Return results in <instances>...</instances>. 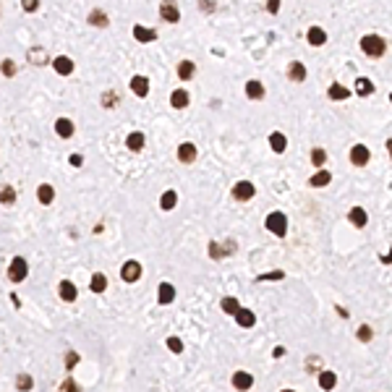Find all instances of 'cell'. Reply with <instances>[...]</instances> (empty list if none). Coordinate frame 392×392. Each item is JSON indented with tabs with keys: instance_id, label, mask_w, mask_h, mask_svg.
I'll return each instance as SVG.
<instances>
[{
	"instance_id": "d6a6232c",
	"label": "cell",
	"mask_w": 392,
	"mask_h": 392,
	"mask_svg": "<svg viewBox=\"0 0 392 392\" xmlns=\"http://www.w3.org/2000/svg\"><path fill=\"white\" fill-rule=\"evenodd\" d=\"M89 288H92L94 293H102V290L107 288V277L102 275V272H97V275L92 277V282H89Z\"/></svg>"
},
{
	"instance_id": "c3c4849f",
	"label": "cell",
	"mask_w": 392,
	"mask_h": 392,
	"mask_svg": "<svg viewBox=\"0 0 392 392\" xmlns=\"http://www.w3.org/2000/svg\"><path fill=\"white\" fill-rule=\"evenodd\" d=\"M81 162H84V160H81V154H71V165H81Z\"/></svg>"
},
{
	"instance_id": "e575fe53",
	"label": "cell",
	"mask_w": 392,
	"mask_h": 392,
	"mask_svg": "<svg viewBox=\"0 0 392 392\" xmlns=\"http://www.w3.org/2000/svg\"><path fill=\"white\" fill-rule=\"evenodd\" d=\"M194 71H196V68H194V63H191V60H183V63L178 66V76L183 79V81H188L191 76H194Z\"/></svg>"
},
{
	"instance_id": "7c38bea8",
	"label": "cell",
	"mask_w": 392,
	"mask_h": 392,
	"mask_svg": "<svg viewBox=\"0 0 392 392\" xmlns=\"http://www.w3.org/2000/svg\"><path fill=\"white\" fill-rule=\"evenodd\" d=\"M178 160L186 162V165H188V162H194L196 160V147H194V144H188V141L180 144V147H178Z\"/></svg>"
},
{
	"instance_id": "d590c367",
	"label": "cell",
	"mask_w": 392,
	"mask_h": 392,
	"mask_svg": "<svg viewBox=\"0 0 392 392\" xmlns=\"http://www.w3.org/2000/svg\"><path fill=\"white\" fill-rule=\"evenodd\" d=\"M118 102H121V94H118V92H105L102 94V105L107 107V110H113Z\"/></svg>"
},
{
	"instance_id": "681fc988",
	"label": "cell",
	"mask_w": 392,
	"mask_h": 392,
	"mask_svg": "<svg viewBox=\"0 0 392 392\" xmlns=\"http://www.w3.org/2000/svg\"><path fill=\"white\" fill-rule=\"evenodd\" d=\"M382 261H385V264H387V261H392V249L385 254V257H382Z\"/></svg>"
},
{
	"instance_id": "83f0119b",
	"label": "cell",
	"mask_w": 392,
	"mask_h": 392,
	"mask_svg": "<svg viewBox=\"0 0 392 392\" xmlns=\"http://www.w3.org/2000/svg\"><path fill=\"white\" fill-rule=\"evenodd\" d=\"M175 204H178V194H175V191H165V194L160 196V207L165 209V212H168V209H173Z\"/></svg>"
},
{
	"instance_id": "7a4b0ae2",
	"label": "cell",
	"mask_w": 392,
	"mask_h": 392,
	"mask_svg": "<svg viewBox=\"0 0 392 392\" xmlns=\"http://www.w3.org/2000/svg\"><path fill=\"white\" fill-rule=\"evenodd\" d=\"M264 225H267V230L275 233V235H285L288 233V217L282 212H269L267 220H264Z\"/></svg>"
},
{
	"instance_id": "60d3db41",
	"label": "cell",
	"mask_w": 392,
	"mask_h": 392,
	"mask_svg": "<svg viewBox=\"0 0 392 392\" xmlns=\"http://www.w3.org/2000/svg\"><path fill=\"white\" fill-rule=\"evenodd\" d=\"M58 392H81V390H79L76 382L68 377V379H63V385H60V390H58Z\"/></svg>"
},
{
	"instance_id": "b9f144b4",
	"label": "cell",
	"mask_w": 392,
	"mask_h": 392,
	"mask_svg": "<svg viewBox=\"0 0 392 392\" xmlns=\"http://www.w3.org/2000/svg\"><path fill=\"white\" fill-rule=\"evenodd\" d=\"M209 257H212V259H222V257H225V254H222V246L217 243V241L209 243Z\"/></svg>"
},
{
	"instance_id": "8d00e7d4",
	"label": "cell",
	"mask_w": 392,
	"mask_h": 392,
	"mask_svg": "<svg viewBox=\"0 0 392 392\" xmlns=\"http://www.w3.org/2000/svg\"><path fill=\"white\" fill-rule=\"evenodd\" d=\"M16 387H19L21 392H29V390L34 387V382H32L29 374H19V379H16Z\"/></svg>"
},
{
	"instance_id": "277c9868",
	"label": "cell",
	"mask_w": 392,
	"mask_h": 392,
	"mask_svg": "<svg viewBox=\"0 0 392 392\" xmlns=\"http://www.w3.org/2000/svg\"><path fill=\"white\" fill-rule=\"evenodd\" d=\"M121 277H123L126 282H136V280L141 277V264H139V261H133V259H131V261H126V264H123V269H121Z\"/></svg>"
},
{
	"instance_id": "6da1fadb",
	"label": "cell",
	"mask_w": 392,
	"mask_h": 392,
	"mask_svg": "<svg viewBox=\"0 0 392 392\" xmlns=\"http://www.w3.org/2000/svg\"><path fill=\"white\" fill-rule=\"evenodd\" d=\"M361 50L366 52L369 58H382L387 52V42L379 37V34H366V37L361 40Z\"/></svg>"
},
{
	"instance_id": "ab89813d",
	"label": "cell",
	"mask_w": 392,
	"mask_h": 392,
	"mask_svg": "<svg viewBox=\"0 0 392 392\" xmlns=\"http://www.w3.org/2000/svg\"><path fill=\"white\" fill-rule=\"evenodd\" d=\"M0 68H3L5 76H16V63H13L11 58H5L3 63H0Z\"/></svg>"
},
{
	"instance_id": "5b68a950",
	"label": "cell",
	"mask_w": 392,
	"mask_h": 392,
	"mask_svg": "<svg viewBox=\"0 0 392 392\" xmlns=\"http://www.w3.org/2000/svg\"><path fill=\"white\" fill-rule=\"evenodd\" d=\"M160 16H162V21H168V24H178L180 11H178L175 3H162L160 5Z\"/></svg>"
},
{
	"instance_id": "4316f807",
	"label": "cell",
	"mask_w": 392,
	"mask_h": 392,
	"mask_svg": "<svg viewBox=\"0 0 392 392\" xmlns=\"http://www.w3.org/2000/svg\"><path fill=\"white\" fill-rule=\"evenodd\" d=\"M335 385H337V377L332 371H322L319 374V387L322 390H335Z\"/></svg>"
},
{
	"instance_id": "9c48e42d",
	"label": "cell",
	"mask_w": 392,
	"mask_h": 392,
	"mask_svg": "<svg viewBox=\"0 0 392 392\" xmlns=\"http://www.w3.org/2000/svg\"><path fill=\"white\" fill-rule=\"evenodd\" d=\"M306 40H308V44H314V47H322V44L327 42V32L322 29V26H311L308 34H306Z\"/></svg>"
},
{
	"instance_id": "cb8c5ba5",
	"label": "cell",
	"mask_w": 392,
	"mask_h": 392,
	"mask_svg": "<svg viewBox=\"0 0 392 392\" xmlns=\"http://www.w3.org/2000/svg\"><path fill=\"white\" fill-rule=\"evenodd\" d=\"M355 92H358L361 97H369V94L374 92V84H371L366 76H361V79H355Z\"/></svg>"
},
{
	"instance_id": "7dc6e473",
	"label": "cell",
	"mask_w": 392,
	"mask_h": 392,
	"mask_svg": "<svg viewBox=\"0 0 392 392\" xmlns=\"http://www.w3.org/2000/svg\"><path fill=\"white\" fill-rule=\"evenodd\" d=\"M37 5H40L37 0H24V11H29V13H32V11H37Z\"/></svg>"
},
{
	"instance_id": "836d02e7",
	"label": "cell",
	"mask_w": 392,
	"mask_h": 392,
	"mask_svg": "<svg viewBox=\"0 0 392 392\" xmlns=\"http://www.w3.org/2000/svg\"><path fill=\"white\" fill-rule=\"evenodd\" d=\"M0 202H3V204H13L16 202V188L13 186H0Z\"/></svg>"
},
{
	"instance_id": "9a60e30c",
	"label": "cell",
	"mask_w": 392,
	"mask_h": 392,
	"mask_svg": "<svg viewBox=\"0 0 392 392\" xmlns=\"http://www.w3.org/2000/svg\"><path fill=\"white\" fill-rule=\"evenodd\" d=\"M52 68H55L58 74L68 76L71 71H74V60H71V58H66V55H60V58H55V63H52Z\"/></svg>"
},
{
	"instance_id": "1f68e13d",
	"label": "cell",
	"mask_w": 392,
	"mask_h": 392,
	"mask_svg": "<svg viewBox=\"0 0 392 392\" xmlns=\"http://www.w3.org/2000/svg\"><path fill=\"white\" fill-rule=\"evenodd\" d=\"M89 24L92 26H107V13L99 11V8H94V11L89 13Z\"/></svg>"
},
{
	"instance_id": "f1b7e54d",
	"label": "cell",
	"mask_w": 392,
	"mask_h": 392,
	"mask_svg": "<svg viewBox=\"0 0 392 392\" xmlns=\"http://www.w3.org/2000/svg\"><path fill=\"white\" fill-rule=\"evenodd\" d=\"M126 144H129L131 152H141V149H144V133H139V131L131 133L129 139H126Z\"/></svg>"
},
{
	"instance_id": "4fadbf2b",
	"label": "cell",
	"mask_w": 392,
	"mask_h": 392,
	"mask_svg": "<svg viewBox=\"0 0 392 392\" xmlns=\"http://www.w3.org/2000/svg\"><path fill=\"white\" fill-rule=\"evenodd\" d=\"M133 37L139 40V42H154V40H157V32L147 29V26H133Z\"/></svg>"
},
{
	"instance_id": "7bdbcfd3",
	"label": "cell",
	"mask_w": 392,
	"mask_h": 392,
	"mask_svg": "<svg viewBox=\"0 0 392 392\" xmlns=\"http://www.w3.org/2000/svg\"><path fill=\"white\" fill-rule=\"evenodd\" d=\"M322 369V358L319 355H311V358L306 361V371H319Z\"/></svg>"
},
{
	"instance_id": "f6af8a7d",
	"label": "cell",
	"mask_w": 392,
	"mask_h": 392,
	"mask_svg": "<svg viewBox=\"0 0 392 392\" xmlns=\"http://www.w3.org/2000/svg\"><path fill=\"white\" fill-rule=\"evenodd\" d=\"M168 348L173 353H183V343H180L178 337H168Z\"/></svg>"
},
{
	"instance_id": "ffe728a7",
	"label": "cell",
	"mask_w": 392,
	"mask_h": 392,
	"mask_svg": "<svg viewBox=\"0 0 392 392\" xmlns=\"http://www.w3.org/2000/svg\"><path fill=\"white\" fill-rule=\"evenodd\" d=\"M76 296H79V293H76V285H74V282H71V280H63V282H60V298H63V301H76Z\"/></svg>"
},
{
	"instance_id": "7402d4cb",
	"label": "cell",
	"mask_w": 392,
	"mask_h": 392,
	"mask_svg": "<svg viewBox=\"0 0 392 392\" xmlns=\"http://www.w3.org/2000/svg\"><path fill=\"white\" fill-rule=\"evenodd\" d=\"M246 97H251V99H261V97H264V87H261V81H249V84H246Z\"/></svg>"
},
{
	"instance_id": "f35d334b",
	"label": "cell",
	"mask_w": 392,
	"mask_h": 392,
	"mask_svg": "<svg viewBox=\"0 0 392 392\" xmlns=\"http://www.w3.org/2000/svg\"><path fill=\"white\" fill-rule=\"evenodd\" d=\"M311 162H314V165H316V168H322V165H324V162H327V152H324V149H319V147H316V149L311 152Z\"/></svg>"
},
{
	"instance_id": "603a6c76",
	"label": "cell",
	"mask_w": 392,
	"mask_h": 392,
	"mask_svg": "<svg viewBox=\"0 0 392 392\" xmlns=\"http://www.w3.org/2000/svg\"><path fill=\"white\" fill-rule=\"evenodd\" d=\"M37 199L42 204H50L52 199H55V191H52V186L50 183H42L40 188H37Z\"/></svg>"
},
{
	"instance_id": "4dcf8cb0",
	"label": "cell",
	"mask_w": 392,
	"mask_h": 392,
	"mask_svg": "<svg viewBox=\"0 0 392 392\" xmlns=\"http://www.w3.org/2000/svg\"><path fill=\"white\" fill-rule=\"evenodd\" d=\"M222 311L225 314H238L241 311V304H238V298H233V296H227V298H222Z\"/></svg>"
},
{
	"instance_id": "74e56055",
	"label": "cell",
	"mask_w": 392,
	"mask_h": 392,
	"mask_svg": "<svg viewBox=\"0 0 392 392\" xmlns=\"http://www.w3.org/2000/svg\"><path fill=\"white\" fill-rule=\"evenodd\" d=\"M355 337H358L361 343H369L371 337H374V332H371V327H369V324H361V327H358V332H355Z\"/></svg>"
},
{
	"instance_id": "52a82bcc",
	"label": "cell",
	"mask_w": 392,
	"mask_h": 392,
	"mask_svg": "<svg viewBox=\"0 0 392 392\" xmlns=\"http://www.w3.org/2000/svg\"><path fill=\"white\" fill-rule=\"evenodd\" d=\"M233 387L241 390V392L251 390V387H254V377H251L249 371H235V374H233Z\"/></svg>"
},
{
	"instance_id": "d6986e66",
	"label": "cell",
	"mask_w": 392,
	"mask_h": 392,
	"mask_svg": "<svg viewBox=\"0 0 392 392\" xmlns=\"http://www.w3.org/2000/svg\"><path fill=\"white\" fill-rule=\"evenodd\" d=\"M157 293H160V296H157L160 304H173V298H175V288H173L170 282H162Z\"/></svg>"
},
{
	"instance_id": "30bf717a",
	"label": "cell",
	"mask_w": 392,
	"mask_h": 392,
	"mask_svg": "<svg viewBox=\"0 0 392 392\" xmlns=\"http://www.w3.org/2000/svg\"><path fill=\"white\" fill-rule=\"evenodd\" d=\"M131 89L136 97H147L149 94V79L147 76H133L131 79Z\"/></svg>"
},
{
	"instance_id": "bcb514c9",
	"label": "cell",
	"mask_w": 392,
	"mask_h": 392,
	"mask_svg": "<svg viewBox=\"0 0 392 392\" xmlns=\"http://www.w3.org/2000/svg\"><path fill=\"white\" fill-rule=\"evenodd\" d=\"M282 277H285V272H282V269H275V272H267V275H261L259 282H264V280H282Z\"/></svg>"
},
{
	"instance_id": "ba28073f",
	"label": "cell",
	"mask_w": 392,
	"mask_h": 392,
	"mask_svg": "<svg viewBox=\"0 0 392 392\" xmlns=\"http://www.w3.org/2000/svg\"><path fill=\"white\" fill-rule=\"evenodd\" d=\"M350 162L355 168H363L369 162V149L363 147V144H355V147L350 149Z\"/></svg>"
},
{
	"instance_id": "e0dca14e",
	"label": "cell",
	"mask_w": 392,
	"mask_h": 392,
	"mask_svg": "<svg viewBox=\"0 0 392 392\" xmlns=\"http://www.w3.org/2000/svg\"><path fill=\"white\" fill-rule=\"evenodd\" d=\"M55 131H58V136L68 139V136H74V123H71L68 118H58V121H55Z\"/></svg>"
},
{
	"instance_id": "f546056e",
	"label": "cell",
	"mask_w": 392,
	"mask_h": 392,
	"mask_svg": "<svg viewBox=\"0 0 392 392\" xmlns=\"http://www.w3.org/2000/svg\"><path fill=\"white\" fill-rule=\"evenodd\" d=\"M330 180H332L330 170H319V173H314V175H311V180H308V183L319 188V186H327V183H330Z\"/></svg>"
},
{
	"instance_id": "44dd1931",
	"label": "cell",
	"mask_w": 392,
	"mask_h": 392,
	"mask_svg": "<svg viewBox=\"0 0 392 392\" xmlns=\"http://www.w3.org/2000/svg\"><path fill=\"white\" fill-rule=\"evenodd\" d=\"M235 322L241 327H254L257 324V316H254V311H249V308H241V311L235 314Z\"/></svg>"
},
{
	"instance_id": "8992f818",
	"label": "cell",
	"mask_w": 392,
	"mask_h": 392,
	"mask_svg": "<svg viewBox=\"0 0 392 392\" xmlns=\"http://www.w3.org/2000/svg\"><path fill=\"white\" fill-rule=\"evenodd\" d=\"M233 196L238 199V202H249V199L254 196V183H249V180L235 183V186H233Z\"/></svg>"
},
{
	"instance_id": "ac0fdd59",
	"label": "cell",
	"mask_w": 392,
	"mask_h": 392,
	"mask_svg": "<svg viewBox=\"0 0 392 392\" xmlns=\"http://www.w3.org/2000/svg\"><path fill=\"white\" fill-rule=\"evenodd\" d=\"M269 147H272V152L282 154V152H285V147H288V139H285V136H282L280 131H275V133L269 136Z\"/></svg>"
},
{
	"instance_id": "484cf974",
	"label": "cell",
	"mask_w": 392,
	"mask_h": 392,
	"mask_svg": "<svg viewBox=\"0 0 392 392\" xmlns=\"http://www.w3.org/2000/svg\"><path fill=\"white\" fill-rule=\"evenodd\" d=\"M288 76L293 79V81H304L306 79V66H304V63H290Z\"/></svg>"
},
{
	"instance_id": "8fae6325",
	"label": "cell",
	"mask_w": 392,
	"mask_h": 392,
	"mask_svg": "<svg viewBox=\"0 0 392 392\" xmlns=\"http://www.w3.org/2000/svg\"><path fill=\"white\" fill-rule=\"evenodd\" d=\"M348 220L355 227H363V225H366V220H369V215H366V209H363V207H353L350 212H348Z\"/></svg>"
},
{
	"instance_id": "d4e9b609",
	"label": "cell",
	"mask_w": 392,
	"mask_h": 392,
	"mask_svg": "<svg viewBox=\"0 0 392 392\" xmlns=\"http://www.w3.org/2000/svg\"><path fill=\"white\" fill-rule=\"evenodd\" d=\"M348 97H350L348 87H343V84H332L330 87V99H337V102H340V99H348Z\"/></svg>"
},
{
	"instance_id": "5bb4252c",
	"label": "cell",
	"mask_w": 392,
	"mask_h": 392,
	"mask_svg": "<svg viewBox=\"0 0 392 392\" xmlns=\"http://www.w3.org/2000/svg\"><path fill=\"white\" fill-rule=\"evenodd\" d=\"M170 105L175 107V110H183V107L188 105V92H186V89H175L173 97H170Z\"/></svg>"
},
{
	"instance_id": "816d5d0a",
	"label": "cell",
	"mask_w": 392,
	"mask_h": 392,
	"mask_svg": "<svg viewBox=\"0 0 392 392\" xmlns=\"http://www.w3.org/2000/svg\"><path fill=\"white\" fill-rule=\"evenodd\" d=\"M280 392H296V390H280Z\"/></svg>"
},
{
	"instance_id": "f907efd6",
	"label": "cell",
	"mask_w": 392,
	"mask_h": 392,
	"mask_svg": "<svg viewBox=\"0 0 392 392\" xmlns=\"http://www.w3.org/2000/svg\"><path fill=\"white\" fill-rule=\"evenodd\" d=\"M387 149H390V157H392V139L387 141Z\"/></svg>"
},
{
	"instance_id": "2e32d148",
	"label": "cell",
	"mask_w": 392,
	"mask_h": 392,
	"mask_svg": "<svg viewBox=\"0 0 392 392\" xmlns=\"http://www.w3.org/2000/svg\"><path fill=\"white\" fill-rule=\"evenodd\" d=\"M26 58H29L32 66H44V63H47V52H44L42 47H32L29 52H26Z\"/></svg>"
},
{
	"instance_id": "3957f363",
	"label": "cell",
	"mask_w": 392,
	"mask_h": 392,
	"mask_svg": "<svg viewBox=\"0 0 392 392\" xmlns=\"http://www.w3.org/2000/svg\"><path fill=\"white\" fill-rule=\"evenodd\" d=\"M26 272H29L26 261H24L21 257H16V259L11 261V267H8V277H11L13 282H21V280L26 277Z\"/></svg>"
},
{
	"instance_id": "f5cc1de1",
	"label": "cell",
	"mask_w": 392,
	"mask_h": 392,
	"mask_svg": "<svg viewBox=\"0 0 392 392\" xmlns=\"http://www.w3.org/2000/svg\"><path fill=\"white\" fill-rule=\"evenodd\" d=\"M390 102H392V94H390Z\"/></svg>"
},
{
	"instance_id": "ee69618b",
	"label": "cell",
	"mask_w": 392,
	"mask_h": 392,
	"mask_svg": "<svg viewBox=\"0 0 392 392\" xmlns=\"http://www.w3.org/2000/svg\"><path fill=\"white\" fill-rule=\"evenodd\" d=\"M76 363H79V353H76V350H68V353H66V369L71 371Z\"/></svg>"
}]
</instances>
